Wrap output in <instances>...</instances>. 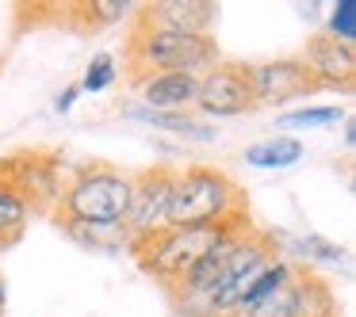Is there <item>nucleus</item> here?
Segmentation results:
<instances>
[{"mask_svg": "<svg viewBox=\"0 0 356 317\" xmlns=\"http://www.w3.org/2000/svg\"><path fill=\"white\" fill-rule=\"evenodd\" d=\"M138 92L142 103L154 111H188L195 103V92H200V77H192V73H157Z\"/></svg>", "mask_w": 356, "mask_h": 317, "instance_id": "13", "label": "nucleus"}, {"mask_svg": "<svg viewBox=\"0 0 356 317\" xmlns=\"http://www.w3.org/2000/svg\"><path fill=\"white\" fill-rule=\"evenodd\" d=\"M134 24L154 27V31H177V35H211L218 24V4L211 0H149L131 12Z\"/></svg>", "mask_w": 356, "mask_h": 317, "instance_id": "10", "label": "nucleus"}, {"mask_svg": "<svg viewBox=\"0 0 356 317\" xmlns=\"http://www.w3.org/2000/svg\"><path fill=\"white\" fill-rule=\"evenodd\" d=\"M123 77L131 88H142L157 73H192L203 77L222 62L215 35H177V31H154L131 19V31L123 39Z\"/></svg>", "mask_w": 356, "mask_h": 317, "instance_id": "4", "label": "nucleus"}, {"mask_svg": "<svg viewBox=\"0 0 356 317\" xmlns=\"http://www.w3.org/2000/svg\"><path fill=\"white\" fill-rule=\"evenodd\" d=\"M203 115L211 119H230V115H249L257 111V92H253V77H249L245 62H218L215 69H207L200 77V92L195 103Z\"/></svg>", "mask_w": 356, "mask_h": 317, "instance_id": "7", "label": "nucleus"}, {"mask_svg": "<svg viewBox=\"0 0 356 317\" xmlns=\"http://www.w3.org/2000/svg\"><path fill=\"white\" fill-rule=\"evenodd\" d=\"M0 184L8 187L31 214H50L65 191L58 149H16L0 157Z\"/></svg>", "mask_w": 356, "mask_h": 317, "instance_id": "6", "label": "nucleus"}, {"mask_svg": "<svg viewBox=\"0 0 356 317\" xmlns=\"http://www.w3.org/2000/svg\"><path fill=\"white\" fill-rule=\"evenodd\" d=\"M127 207H131V172L111 161H88L73 180H65V191L50 218L81 248L119 252L127 248Z\"/></svg>", "mask_w": 356, "mask_h": 317, "instance_id": "2", "label": "nucleus"}, {"mask_svg": "<svg viewBox=\"0 0 356 317\" xmlns=\"http://www.w3.org/2000/svg\"><path fill=\"white\" fill-rule=\"evenodd\" d=\"M127 115L146 123V126H154V130H172V134H184V138H195V142H211L218 134L215 126H200L188 111H154V108H146V103H131Z\"/></svg>", "mask_w": 356, "mask_h": 317, "instance_id": "14", "label": "nucleus"}, {"mask_svg": "<svg viewBox=\"0 0 356 317\" xmlns=\"http://www.w3.org/2000/svg\"><path fill=\"white\" fill-rule=\"evenodd\" d=\"M291 268H295V264H287L284 256H280V260H272L268 268H264L261 275H257L253 283H249V291L241 294V302H238V309H234V317H241V314H249V309H257V306H261V302L268 298V294L276 291V286L284 283L287 275H291Z\"/></svg>", "mask_w": 356, "mask_h": 317, "instance_id": "17", "label": "nucleus"}, {"mask_svg": "<svg viewBox=\"0 0 356 317\" xmlns=\"http://www.w3.org/2000/svg\"><path fill=\"white\" fill-rule=\"evenodd\" d=\"M272 260H280L276 233L253 222L218 241L165 298L172 302L177 317H234L241 294Z\"/></svg>", "mask_w": 356, "mask_h": 317, "instance_id": "1", "label": "nucleus"}, {"mask_svg": "<svg viewBox=\"0 0 356 317\" xmlns=\"http://www.w3.org/2000/svg\"><path fill=\"white\" fill-rule=\"evenodd\" d=\"M249 77H253V92L261 108H280L287 100L318 92V80L310 77L302 58H276V62L249 65Z\"/></svg>", "mask_w": 356, "mask_h": 317, "instance_id": "11", "label": "nucleus"}, {"mask_svg": "<svg viewBox=\"0 0 356 317\" xmlns=\"http://www.w3.org/2000/svg\"><path fill=\"white\" fill-rule=\"evenodd\" d=\"M302 62H307L310 77L318 80V88L353 92V85H356V54H353V46L330 39L325 31H314L307 39V54H302Z\"/></svg>", "mask_w": 356, "mask_h": 317, "instance_id": "12", "label": "nucleus"}, {"mask_svg": "<svg viewBox=\"0 0 356 317\" xmlns=\"http://www.w3.org/2000/svg\"><path fill=\"white\" fill-rule=\"evenodd\" d=\"M4 302H8V291H4V279H0V317H4Z\"/></svg>", "mask_w": 356, "mask_h": 317, "instance_id": "24", "label": "nucleus"}, {"mask_svg": "<svg viewBox=\"0 0 356 317\" xmlns=\"http://www.w3.org/2000/svg\"><path fill=\"white\" fill-rule=\"evenodd\" d=\"M341 119V108H302L280 115V126H330Z\"/></svg>", "mask_w": 356, "mask_h": 317, "instance_id": "21", "label": "nucleus"}, {"mask_svg": "<svg viewBox=\"0 0 356 317\" xmlns=\"http://www.w3.org/2000/svg\"><path fill=\"white\" fill-rule=\"evenodd\" d=\"M302 256H314V260H325V264H341L345 260V248L341 245H333V241H325V237H302Z\"/></svg>", "mask_w": 356, "mask_h": 317, "instance_id": "22", "label": "nucleus"}, {"mask_svg": "<svg viewBox=\"0 0 356 317\" xmlns=\"http://www.w3.org/2000/svg\"><path fill=\"white\" fill-rule=\"evenodd\" d=\"M253 225V214H238V218H226V222L215 225H157V230L142 233L127 245L131 260L142 268V275H149L165 294L172 286H180V279L218 245L226 241L230 233Z\"/></svg>", "mask_w": 356, "mask_h": 317, "instance_id": "3", "label": "nucleus"}, {"mask_svg": "<svg viewBox=\"0 0 356 317\" xmlns=\"http://www.w3.org/2000/svg\"><path fill=\"white\" fill-rule=\"evenodd\" d=\"M172 184H177V164H149V169L131 172V207H127V218H123L127 245L142 233L165 225Z\"/></svg>", "mask_w": 356, "mask_h": 317, "instance_id": "8", "label": "nucleus"}, {"mask_svg": "<svg viewBox=\"0 0 356 317\" xmlns=\"http://www.w3.org/2000/svg\"><path fill=\"white\" fill-rule=\"evenodd\" d=\"M302 142L295 138H268V142H257V146L245 149V161L253 169H291V164L302 161Z\"/></svg>", "mask_w": 356, "mask_h": 317, "instance_id": "16", "label": "nucleus"}, {"mask_svg": "<svg viewBox=\"0 0 356 317\" xmlns=\"http://www.w3.org/2000/svg\"><path fill=\"white\" fill-rule=\"evenodd\" d=\"M111 80H115V58L96 54L92 65H88V73H85V80H81V92H104Z\"/></svg>", "mask_w": 356, "mask_h": 317, "instance_id": "20", "label": "nucleus"}, {"mask_svg": "<svg viewBox=\"0 0 356 317\" xmlns=\"http://www.w3.org/2000/svg\"><path fill=\"white\" fill-rule=\"evenodd\" d=\"M307 317H337V309H318V314H307Z\"/></svg>", "mask_w": 356, "mask_h": 317, "instance_id": "25", "label": "nucleus"}, {"mask_svg": "<svg viewBox=\"0 0 356 317\" xmlns=\"http://www.w3.org/2000/svg\"><path fill=\"white\" fill-rule=\"evenodd\" d=\"M318 309H337L330 283H325L314 268H299V264H295L291 275H287L261 306L241 314V317H307V314H318Z\"/></svg>", "mask_w": 356, "mask_h": 317, "instance_id": "9", "label": "nucleus"}, {"mask_svg": "<svg viewBox=\"0 0 356 317\" xmlns=\"http://www.w3.org/2000/svg\"><path fill=\"white\" fill-rule=\"evenodd\" d=\"M325 35L337 39V42H345V46H353V39H356V0H341L337 8H333Z\"/></svg>", "mask_w": 356, "mask_h": 317, "instance_id": "19", "label": "nucleus"}, {"mask_svg": "<svg viewBox=\"0 0 356 317\" xmlns=\"http://www.w3.org/2000/svg\"><path fill=\"white\" fill-rule=\"evenodd\" d=\"M238 214H249V195L230 172L203 161L177 169L165 225H215Z\"/></svg>", "mask_w": 356, "mask_h": 317, "instance_id": "5", "label": "nucleus"}, {"mask_svg": "<svg viewBox=\"0 0 356 317\" xmlns=\"http://www.w3.org/2000/svg\"><path fill=\"white\" fill-rule=\"evenodd\" d=\"M77 96H81V88H77V85H73V88H65V92L58 96V111H70V108H73V100H77Z\"/></svg>", "mask_w": 356, "mask_h": 317, "instance_id": "23", "label": "nucleus"}, {"mask_svg": "<svg viewBox=\"0 0 356 317\" xmlns=\"http://www.w3.org/2000/svg\"><path fill=\"white\" fill-rule=\"evenodd\" d=\"M27 222H31V210L0 184V248L19 245L24 233H27Z\"/></svg>", "mask_w": 356, "mask_h": 317, "instance_id": "18", "label": "nucleus"}, {"mask_svg": "<svg viewBox=\"0 0 356 317\" xmlns=\"http://www.w3.org/2000/svg\"><path fill=\"white\" fill-rule=\"evenodd\" d=\"M131 16V4H104V0H85V4H73V8H62V19H70L77 31H100V27L115 24V19Z\"/></svg>", "mask_w": 356, "mask_h": 317, "instance_id": "15", "label": "nucleus"}]
</instances>
